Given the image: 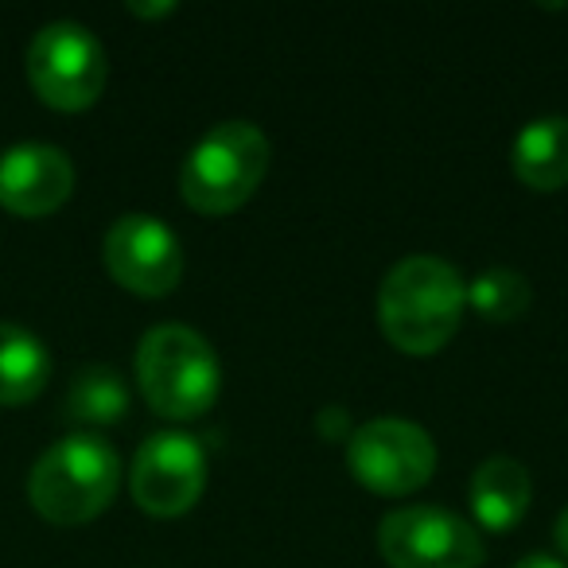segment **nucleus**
I'll use <instances>...</instances> for the list:
<instances>
[{
	"label": "nucleus",
	"mask_w": 568,
	"mask_h": 568,
	"mask_svg": "<svg viewBox=\"0 0 568 568\" xmlns=\"http://www.w3.org/2000/svg\"><path fill=\"white\" fill-rule=\"evenodd\" d=\"M467 308V281L433 253L402 257L378 288L382 335L405 355H433L456 335Z\"/></svg>",
	"instance_id": "obj_1"
},
{
	"label": "nucleus",
	"mask_w": 568,
	"mask_h": 568,
	"mask_svg": "<svg viewBox=\"0 0 568 568\" xmlns=\"http://www.w3.org/2000/svg\"><path fill=\"white\" fill-rule=\"evenodd\" d=\"M121 459L105 436L71 433L55 440L28 475V498L51 526H82L113 503Z\"/></svg>",
	"instance_id": "obj_2"
},
{
	"label": "nucleus",
	"mask_w": 568,
	"mask_h": 568,
	"mask_svg": "<svg viewBox=\"0 0 568 568\" xmlns=\"http://www.w3.org/2000/svg\"><path fill=\"white\" fill-rule=\"evenodd\" d=\"M136 386L160 417H203L222 389L219 355L195 327L160 324L136 347Z\"/></svg>",
	"instance_id": "obj_3"
},
{
	"label": "nucleus",
	"mask_w": 568,
	"mask_h": 568,
	"mask_svg": "<svg viewBox=\"0 0 568 568\" xmlns=\"http://www.w3.org/2000/svg\"><path fill=\"white\" fill-rule=\"evenodd\" d=\"M268 172V136L253 121H219L195 144L180 172L191 211L230 214L261 187Z\"/></svg>",
	"instance_id": "obj_4"
},
{
	"label": "nucleus",
	"mask_w": 568,
	"mask_h": 568,
	"mask_svg": "<svg viewBox=\"0 0 568 568\" xmlns=\"http://www.w3.org/2000/svg\"><path fill=\"white\" fill-rule=\"evenodd\" d=\"M105 74L110 63H105L102 40L74 20L43 24L28 48V82L51 110L79 113L94 105Z\"/></svg>",
	"instance_id": "obj_5"
},
{
	"label": "nucleus",
	"mask_w": 568,
	"mask_h": 568,
	"mask_svg": "<svg viewBox=\"0 0 568 568\" xmlns=\"http://www.w3.org/2000/svg\"><path fill=\"white\" fill-rule=\"evenodd\" d=\"M343 452L351 475L378 495H409L433 479L436 467L433 436L402 417H378L351 428Z\"/></svg>",
	"instance_id": "obj_6"
},
{
	"label": "nucleus",
	"mask_w": 568,
	"mask_h": 568,
	"mask_svg": "<svg viewBox=\"0 0 568 568\" xmlns=\"http://www.w3.org/2000/svg\"><path fill=\"white\" fill-rule=\"evenodd\" d=\"M378 549L389 568H479V529L444 506H402L378 521Z\"/></svg>",
	"instance_id": "obj_7"
},
{
	"label": "nucleus",
	"mask_w": 568,
	"mask_h": 568,
	"mask_svg": "<svg viewBox=\"0 0 568 568\" xmlns=\"http://www.w3.org/2000/svg\"><path fill=\"white\" fill-rule=\"evenodd\" d=\"M206 487V448L191 433H152L129 467V490L152 518H175L191 510Z\"/></svg>",
	"instance_id": "obj_8"
},
{
	"label": "nucleus",
	"mask_w": 568,
	"mask_h": 568,
	"mask_svg": "<svg viewBox=\"0 0 568 568\" xmlns=\"http://www.w3.org/2000/svg\"><path fill=\"white\" fill-rule=\"evenodd\" d=\"M102 257L110 276L136 296H168L180 284L183 250L180 237L156 214H121L105 230Z\"/></svg>",
	"instance_id": "obj_9"
},
{
	"label": "nucleus",
	"mask_w": 568,
	"mask_h": 568,
	"mask_svg": "<svg viewBox=\"0 0 568 568\" xmlns=\"http://www.w3.org/2000/svg\"><path fill=\"white\" fill-rule=\"evenodd\" d=\"M74 191V164L55 144H12L0 152V206L20 219L59 211Z\"/></svg>",
	"instance_id": "obj_10"
},
{
	"label": "nucleus",
	"mask_w": 568,
	"mask_h": 568,
	"mask_svg": "<svg viewBox=\"0 0 568 568\" xmlns=\"http://www.w3.org/2000/svg\"><path fill=\"white\" fill-rule=\"evenodd\" d=\"M529 495H534V483H529L526 464H518L514 456L483 459L471 471V487H467L475 518L490 534H506L518 526L529 510Z\"/></svg>",
	"instance_id": "obj_11"
},
{
	"label": "nucleus",
	"mask_w": 568,
	"mask_h": 568,
	"mask_svg": "<svg viewBox=\"0 0 568 568\" xmlns=\"http://www.w3.org/2000/svg\"><path fill=\"white\" fill-rule=\"evenodd\" d=\"M510 168L526 187L557 191L568 183V118L545 113L518 129L510 144Z\"/></svg>",
	"instance_id": "obj_12"
},
{
	"label": "nucleus",
	"mask_w": 568,
	"mask_h": 568,
	"mask_svg": "<svg viewBox=\"0 0 568 568\" xmlns=\"http://www.w3.org/2000/svg\"><path fill=\"white\" fill-rule=\"evenodd\" d=\"M51 378V355L28 327L0 324V405H28Z\"/></svg>",
	"instance_id": "obj_13"
},
{
	"label": "nucleus",
	"mask_w": 568,
	"mask_h": 568,
	"mask_svg": "<svg viewBox=\"0 0 568 568\" xmlns=\"http://www.w3.org/2000/svg\"><path fill=\"white\" fill-rule=\"evenodd\" d=\"M129 413V386L113 366H82L67 386V417L79 425H113Z\"/></svg>",
	"instance_id": "obj_14"
},
{
	"label": "nucleus",
	"mask_w": 568,
	"mask_h": 568,
	"mask_svg": "<svg viewBox=\"0 0 568 568\" xmlns=\"http://www.w3.org/2000/svg\"><path fill=\"white\" fill-rule=\"evenodd\" d=\"M534 301V288H529L526 273L510 265H490L479 276L467 281V308L479 312L490 324H510Z\"/></svg>",
	"instance_id": "obj_15"
},
{
	"label": "nucleus",
	"mask_w": 568,
	"mask_h": 568,
	"mask_svg": "<svg viewBox=\"0 0 568 568\" xmlns=\"http://www.w3.org/2000/svg\"><path fill=\"white\" fill-rule=\"evenodd\" d=\"M320 433H324V436H351V428H347V413H343V409L320 413Z\"/></svg>",
	"instance_id": "obj_16"
},
{
	"label": "nucleus",
	"mask_w": 568,
	"mask_h": 568,
	"mask_svg": "<svg viewBox=\"0 0 568 568\" xmlns=\"http://www.w3.org/2000/svg\"><path fill=\"white\" fill-rule=\"evenodd\" d=\"M129 12H133V17L152 20V17H172L175 4H172V0H156V4H141V0H129Z\"/></svg>",
	"instance_id": "obj_17"
},
{
	"label": "nucleus",
	"mask_w": 568,
	"mask_h": 568,
	"mask_svg": "<svg viewBox=\"0 0 568 568\" xmlns=\"http://www.w3.org/2000/svg\"><path fill=\"white\" fill-rule=\"evenodd\" d=\"M514 568H568L560 557H552V552H529V557H521Z\"/></svg>",
	"instance_id": "obj_18"
},
{
	"label": "nucleus",
	"mask_w": 568,
	"mask_h": 568,
	"mask_svg": "<svg viewBox=\"0 0 568 568\" xmlns=\"http://www.w3.org/2000/svg\"><path fill=\"white\" fill-rule=\"evenodd\" d=\"M552 537H557V549L568 557V506H565V510H560L557 526H552Z\"/></svg>",
	"instance_id": "obj_19"
}]
</instances>
